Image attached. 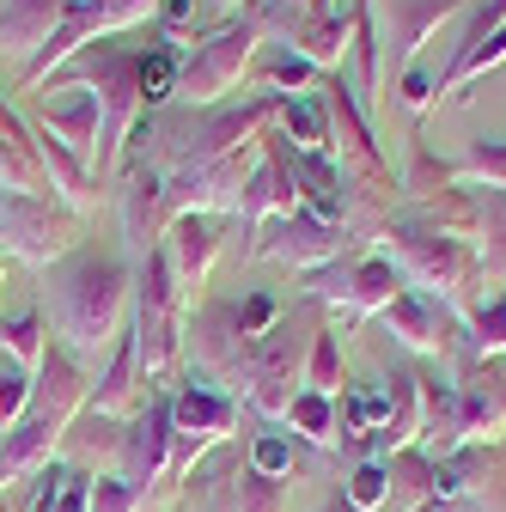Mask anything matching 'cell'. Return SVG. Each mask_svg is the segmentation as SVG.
<instances>
[{
	"label": "cell",
	"mask_w": 506,
	"mask_h": 512,
	"mask_svg": "<svg viewBox=\"0 0 506 512\" xmlns=\"http://www.w3.org/2000/svg\"><path fill=\"white\" fill-rule=\"evenodd\" d=\"M348 49H354V74H360V98H385V43H378V13L372 0L348 7Z\"/></svg>",
	"instance_id": "cell-19"
},
{
	"label": "cell",
	"mask_w": 506,
	"mask_h": 512,
	"mask_svg": "<svg viewBox=\"0 0 506 512\" xmlns=\"http://www.w3.org/2000/svg\"><path fill=\"white\" fill-rule=\"evenodd\" d=\"M135 397H141V348H135V336H116L110 366L98 372L86 409L104 415V421H116V415H129V409H135Z\"/></svg>",
	"instance_id": "cell-17"
},
{
	"label": "cell",
	"mask_w": 506,
	"mask_h": 512,
	"mask_svg": "<svg viewBox=\"0 0 506 512\" xmlns=\"http://www.w3.org/2000/svg\"><path fill=\"white\" fill-rule=\"evenodd\" d=\"M464 7L470 0H372V13H385V31H378V43H385V92H397V80L415 68L421 43Z\"/></svg>",
	"instance_id": "cell-8"
},
{
	"label": "cell",
	"mask_w": 506,
	"mask_h": 512,
	"mask_svg": "<svg viewBox=\"0 0 506 512\" xmlns=\"http://www.w3.org/2000/svg\"><path fill=\"white\" fill-rule=\"evenodd\" d=\"M80 220L68 202H55L49 189L43 196H13V189H0V250L19 256L31 269H55L61 256L80 250Z\"/></svg>",
	"instance_id": "cell-4"
},
{
	"label": "cell",
	"mask_w": 506,
	"mask_h": 512,
	"mask_svg": "<svg viewBox=\"0 0 506 512\" xmlns=\"http://www.w3.org/2000/svg\"><path fill=\"white\" fill-rule=\"evenodd\" d=\"M122 238H129V256L141 263V256L165 238L171 226V208H165V171L159 165H129L122 171Z\"/></svg>",
	"instance_id": "cell-11"
},
{
	"label": "cell",
	"mask_w": 506,
	"mask_h": 512,
	"mask_svg": "<svg viewBox=\"0 0 506 512\" xmlns=\"http://www.w3.org/2000/svg\"><path fill=\"white\" fill-rule=\"evenodd\" d=\"M354 244H366V238H354L348 226L318 220V214H305V208H299V214H287V220H269V238L250 244V256H269V263H281V269L318 275V269L342 263Z\"/></svg>",
	"instance_id": "cell-7"
},
{
	"label": "cell",
	"mask_w": 506,
	"mask_h": 512,
	"mask_svg": "<svg viewBox=\"0 0 506 512\" xmlns=\"http://www.w3.org/2000/svg\"><path fill=\"white\" fill-rule=\"evenodd\" d=\"M318 104H324V122H330V147L342 153V177L354 171V177H366V183H391V165H385V153H378V141H372L366 116H360L354 86L330 80Z\"/></svg>",
	"instance_id": "cell-10"
},
{
	"label": "cell",
	"mask_w": 506,
	"mask_h": 512,
	"mask_svg": "<svg viewBox=\"0 0 506 512\" xmlns=\"http://www.w3.org/2000/svg\"><path fill=\"white\" fill-rule=\"evenodd\" d=\"M171 427H177V464L189 458V452H202L208 439H220L226 427H232V403L220 397V391H208V384H189V391L171 403Z\"/></svg>",
	"instance_id": "cell-16"
},
{
	"label": "cell",
	"mask_w": 506,
	"mask_h": 512,
	"mask_svg": "<svg viewBox=\"0 0 506 512\" xmlns=\"http://www.w3.org/2000/svg\"><path fill=\"white\" fill-rule=\"evenodd\" d=\"M257 470H263V476H281V470H287V439H275V433L257 439Z\"/></svg>",
	"instance_id": "cell-32"
},
{
	"label": "cell",
	"mask_w": 506,
	"mask_h": 512,
	"mask_svg": "<svg viewBox=\"0 0 506 512\" xmlns=\"http://www.w3.org/2000/svg\"><path fill=\"white\" fill-rule=\"evenodd\" d=\"M287 415H293V427H305V439H336V433H330V427H336V421H330V397H318V391L293 397Z\"/></svg>",
	"instance_id": "cell-29"
},
{
	"label": "cell",
	"mask_w": 506,
	"mask_h": 512,
	"mask_svg": "<svg viewBox=\"0 0 506 512\" xmlns=\"http://www.w3.org/2000/svg\"><path fill=\"white\" fill-rule=\"evenodd\" d=\"M220 244H226L220 214H171V226H165V238H159V250H165L177 287H202L208 269H214V256H220Z\"/></svg>",
	"instance_id": "cell-13"
},
{
	"label": "cell",
	"mask_w": 506,
	"mask_h": 512,
	"mask_svg": "<svg viewBox=\"0 0 506 512\" xmlns=\"http://www.w3.org/2000/svg\"><path fill=\"white\" fill-rule=\"evenodd\" d=\"M220 7H238V0H220Z\"/></svg>",
	"instance_id": "cell-34"
},
{
	"label": "cell",
	"mask_w": 506,
	"mask_h": 512,
	"mask_svg": "<svg viewBox=\"0 0 506 512\" xmlns=\"http://www.w3.org/2000/svg\"><path fill=\"white\" fill-rule=\"evenodd\" d=\"M372 244H385V263H391L403 281H415V293L470 305V281H476V250H470V244H458V238H446V232L421 226L415 214L378 226Z\"/></svg>",
	"instance_id": "cell-2"
},
{
	"label": "cell",
	"mask_w": 506,
	"mask_h": 512,
	"mask_svg": "<svg viewBox=\"0 0 506 512\" xmlns=\"http://www.w3.org/2000/svg\"><path fill=\"white\" fill-rule=\"evenodd\" d=\"M305 384H311L318 397H336V391H342V348H336V330H318V336H311Z\"/></svg>",
	"instance_id": "cell-23"
},
{
	"label": "cell",
	"mask_w": 506,
	"mask_h": 512,
	"mask_svg": "<svg viewBox=\"0 0 506 512\" xmlns=\"http://www.w3.org/2000/svg\"><path fill=\"white\" fill-rule=\"evenodd\" d=\"M74 0H0V55L31 68V55L61 31Z\"/></svg>",
	"instance_id": "cell-14"
},
{
	"label": "cell",
	"mask_w": 506,
	"mask_h": 512,
	"mask_svg": "<svg viewBox=\"0 0 506 512\" xmlns=\"http://www.w3.org/2000/svg\"><path fill=\"white\" fill-rule=\"evenodd\" d=\"M397 98H403L409 110H427V104H433V80H427L421 68H409V74L397 80Z\"/></svg>",
	"instance_id": "cell-31"
},
{
	"label": "cell",
	"mask_w": 506,
	"mask_h": 512,
	"mask_svg": "<svg viewBox=\"0 0 506 512\" xmlns=\"http://www.w3.org/2000/svg\"><path fill=\"white\" fill-rule=\"evenodd\" d=\"M171 439H177V427H171V403L159 397L129 433L116 439V452H122V482H135L141 494H147V482L165 470V458H171Z\"/></svg>",
	"instance_id": "cell-15"
},
{
	"label": "cell",
	"mask_w": 506,
	"mask_h": 512,
	"mask_svg": "<svg viewBox=\"0 0 506 512\" xmlns=\"http://www.w3.org/2000/svg\"><path fill=\"white\" fill-rule=\"evenodd\" d=\"M397 293H403V275L385 263V256H348V263H330V269L311 275V299H330V305H342L348 317L385 311Z\"/></svg>",
	"instance_id": "cell-9"
},
{
	"label": "cell",
	"mask_w": 506,
	"mask_h": 512,
	"mask_svg": "<svg viewBox=\"0 0 506 512\" xmlns=\"http://www.w3.org/2000/svg\"><path fill=\"white\" fill-rule=\"evenodd\" d=\"M220 512H281V482L263 476V470H250V476H238V488L226 494Z\"/></svg>",
	"instance_id": "cell-24"
},
{
	"label": "cell",
	"mask_w": 506,
	"mask_h": 512,
	"mask_svg": "<svg viewBox=\"0 0 506 512\" xmlns=\"http://www.w3.org/2000/svg\"><path fill=\"white\" fill-rule=\"evenodd\" d=\"M470 348H506V299H494V305H482L476 317H470Z\"/></svg>",
	"instance_id": "cell-30"
},
{
	"label": "cell",
	"mask_w": 506,
	"mask_h": 512,
	"mask_svg": "<svg viewBox=\"0 0 506 512\" xmlns=\"http://www.w3.org/2000/svg\"><path fill=\"white\" fill-rule=\"evenodd\" d=\"M0 269H7V250H0Z\"/></svg>",
	"instance_id": "cell-33"
},
{
	"label": "cell",
	"mask_w": 506,
	"mask_h": 512,
	"mask_svg": "<svg viewBox=\"0 0 506 512\" xmlns=\"http://www.w3.org/2000/svg\"><path fill=\"white\" fill-rule=\"evenodd\" d=\"M25 409H31V372H19L7 360V366H0V433H7Z\"/></svg>",
	"instance_id": "cell-27"
},
{
	"label": "cell",
	"mask_w": 506,
	"mask_h": 512,
	"mask_svg": "<svg viewBox=\"0 0 506 512\" xmlns=\"http://www.w3.org/2000/svg\"><path fill=\"white\" fill-rule=\"evenodd\" d=\"M43 305L49 324L80 366L98 360L104 348H116V336H129V305H135V263L122 256H98V250H74L61 256L43 281Z\"/></svg>",
	"instance_id": "cell-1"
},
{
	"label": "cell",
	"mask_w": 506,
	"mask_h": 512,
	"mask_svg": "<svg viewBox=\"0 0 506 512\" xmlns=\"http://www.w3.org/2000/svg\"><path fill=\"white\" fill-rule=\"evenodd\" d=\"M37 135H49L55 147H68V153L92 171V159H98V135H104L98 92L74 86L68 98H43V104H37Z\"/></svg>",
	"instance_id": "cell-12"
},
{
	"label": "cell",
	"mask_w": 506,
	"mask_h": 512,
	"mask_svg": "<svg viewBox=\"0 0 506 512\" xmlns=\"http://www.w3.org/2000/svg\"><path fill=\"white\" fill-rule=\"evenodd\" d=\"M452 183H470V189H506V141H476V147L452 165Z\"/></svg>",
	"instance_id": "cell-22"
},
{
	"label": "cell",
	"mask_w": 506,
	"mask_h": 512,
	"mask_svg": "<svg viewBox=\"0 0 506 512\" xmlns=\"http://www.w3.org/2000/svg\"><path fill=\"white\" fill-rule=\"evenodd\" d=\"M49 336H43V311H25V317H0V354H7L19 372H37Z\"/></svg>",
	"instance_id": "cell-21"
},
{
	"label": "cell",
	"mask_w": 506,
	"mask_h": 512,
	"mask_svg": "<svg viewBox=\"0 0 506 512\" xmlns=\"http://www.w3.org/2000/svg\"><path fill=\"white\" fill-rule=\"evenodd\" d=\"M311 80H318V68H311L305 55H293L287 43H281V55L263 68V86H269L275 98H293V92H299V86H311Z\"/></svg>",
	"instance_id": "cell-25"
},
{
	"label": "cell",
	"mask_w": 506,
	"mask_h": 512,
	"mask_svg": "<svg viewBox=\"0 0 506 512\" xmlns=\"http://www.w3.org/2000/svg\"><path fill=\"white\" fill-rule=\"evenodd\" d=\"M257 147H263V141H257ZM257 147H238V153H220V159H202V165L165 171V208H171V214H238L250 171L263 165Z\"/></svg>",
	"instance_id": "cell-6"
},
{
	"label": "cell",
	"mask_w": 506,
	"mask_h": 512,
	"mask_svg": "<svg viewBox=\"0 0 506 512\" xmlns=\"http://www.w3.org/2000/svg\"><path fill=\"white\" fill-rule=\"evenodd\" d=\"M141 506H147V494L135 482H122V476H98L86 488V512H141Z\"/></svg>",
	"instance_id": "cell-26"
},
{
	"label": "cell",
	"mask_w": 506,
	"mask_h": 512,
	"mask_svg": "<svg viewBox=\"0 0 506 512\" xmlns=\"http://www.w3.org/2000/svg\"><path fill=\"white\" fill-rule=\"evenodd\" d=\"M86 488H92V482H86L74 464H43L25 512H86Z\"/></svg>",
	"instance_id": "cell-20"
},
{
	"label": "cell",
	"mask_w": 506,
	"mask_h": 512,
	"mask_svg": "<svg viewBox=\"0 0 506 512\" xmlns=\"http://www.w3.org/2000/svg\"><path fill=\"white\" fill-rule=\"evenodd\" d=\"M177 275L165 263V250L153 244L141 263H135V348H141V366L147 372H165L177 360V342H183V317H177Z\"/></svg>",
	"instance_id": "cell-5"
},
{
	"label": "cell",
	"mask_w": 506,
	"mask_h": 512,
	"mask_svg": "<svg viewBox=\"0 0 506 512\" xmlns=\"http://www.w3.org/2000/svg\"><path fill=\"white\" fill-rule=\"evenodd\" d=\"M385 324H391L397 342H409V348H446V305H439L433 293L403 287V293L385 305Z\"/></svg>",
	"instance_id": "cell-18"
},
{
	"label": "cell",
	"mask_w": 506,
	"mask_h": 512,
	"mask_svg": "<svg viewBox=\"0 0 506 512\" xmlns=\"http://www.w3.org/2000/svg\"><path fill=\"white\" fill-rule=\"evenodd\" d=\"M263 37H269V0H250V13H244V19L220 25V31H214L208 43H196V55H189L183 68H177V98H183V104H196V110L220 104V98L244 80L250 61H257Z\"/></svg>",
	"instance_id": "cell-3"
},
{
	"label": "cell",
	"mask_w": 506,
	"mask_h": 512,
	"mask_svg": "<svg viewBox=\"0 0 506 512\" xmlns=\"http://www.w3.org/2000/svg\"><path fill=\"white\" fill-rule=\"evenodd\" d=\"M385 494H391V470H385V464H360V470H354V482H348V506H354V512H372Z\"/></svg>",
	"instance_id": "cell-28"
}]
</instances>
